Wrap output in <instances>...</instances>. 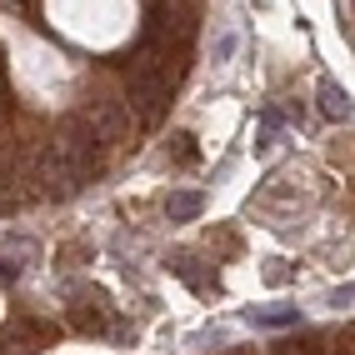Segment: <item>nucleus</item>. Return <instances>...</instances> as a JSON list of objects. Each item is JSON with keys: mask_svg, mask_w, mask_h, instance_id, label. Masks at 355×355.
Masks as SVG:
<instances>
[{"mask_svg": "<svg viewBox=\"0 0 355 355\" xmlns=\"http://www.w3.org/2000/svg\"><path fill=\"white\" fill-rule=\"evenodd\" d=\"M121 80H125V105L135 110V125H140V130H155L165 115H171L175 80H165L160 70H150L135 51L121 60Z\"/></svg>", "mask_w": 355, "mask_h": 355, "instance_id": "1", "label": "nucleus"}, {"mask_svg": "<svg viewBox=\"0 0 355 355\" xmlns=\"http://www.w3.org/2000/svg\"><path fill=\"white\" fill-rule=\"evenodd\" d=\"M80 115L96 125V135L105 140V146H125V140L135 135V110H130L125 101H105V96H96V101H85Z\"/></svg>", "mask_w": 355, "mask_h": 355, "instance_id": "2", "label": "nucleus"}, {"mask_svg": "<svg viewBox=\"0 0 355 355\" xmlns=\"http://www.w3.org/2000/svg\"><path fill=\"white\" fill-rule=\"evenodd\" d=\"M60 336V330L51 325V320H40V315H15L6 330H0V350L6 355H35V350H45Z\"/></svg>", "mask_w": 355, "mask_h": 355, "instance_id": "3", "label": "nucleus"}, {"mask_svg": "<svg viewBox=\"0 0 355 355\" xmlns=\"http://www.w3.org/2000/svg\"><path fill=\"white\" fill-rule=\"evenodd\" d=\"M105 295H80V300H70V325L85 330V336H105V330H125L121 320H110V311L101 305Z\"/></svg>", "mask_w": 355, "mask_h": 355, "instance_id": "4", "label": "nucleus"}, {"mask_svg": "<svg viewBox=\"0 0 355 355\" xmlns=\"http://www.w3.org/2000/svg\"><path fill=\"white\" fill-rule=\"evenodd\" d=\"M165 266H171L175 275H185L196 291H210V286H216V270L200 266V255H191V250H171V255H165Z\"/></svg>", "mask_w": 355, "mask_h": 355, "instance_id": "5", "label": "nucleus"}, {"mask_svg": "<svg viewBox=\"0 0 355 355\" xmlns=\"http://www.w3.org/2000/svg\"><path fill=\"white\" fill-rule=\"evenodd\" d=\"M165 210H171V220H196L200 210H205V196H196V191H180V196H171V200H165Z\"/></svg>", "mask_w": 355, "mask_h": 355, "instance_id": "6", "label": "nucleus"}, {"mask_svg": "<svg viewBox=\"0 0 355 355\" xmlns=\"http://www.w3.org/2000/svg\"><path fill=\"white\" fill-rule=\"evenodd\" d=\"M320 110L330 115V121H350V101H345V90L340 85H320Z\"/></svg>", "mask_w": 355, "mask_h": 355, "instance_id": "7", "label": "nucleus"}, {"mask_svg": "<svg viewBox=\"0 0 355 355\" xmlns=\"http://www.w3.org/2000/svg\"><path fill=\"white\" fill-rule=\"evenodd\" d=\"M171 160H180V165H196V135H185V130H180V135L171 140Z\"/></svg>", "mask_w": 355, "mask_h": 355, "instance_id": "8", "label": "nucleus"}, {"mask_svg": "<svg viewBox=\"0 0 355 355\" xmlns=\"http://www.w3.org/2000/svg\"><path fill=\"white\" fill-rule=\"evenodd\" d=\"M291 275H295V266H266V280H270V286H286Z\"/></svg>", "mask_w": 355, "mask_h": 355, "instance_id": "9", "label": "nucleus"}, {"mask_svg": "<svg viewBox=\"0 0 355 355\" xmlns=\"http://www.w3.org/2000/svg\"><path fill=\"white\" fill-rule=\"evenodd\" d=\"M20 275V260H15V266H10V260H0V280H15Z\"/></svg>", "mask_w": 355, "mask_h": 355, "instance_id": "10", "label": "nucleus"}]
</instances>
